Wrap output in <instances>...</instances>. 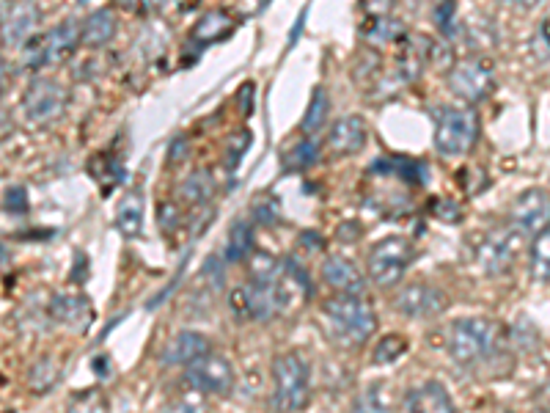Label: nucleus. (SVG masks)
<instances>
[{
	"label": "nucleus",
	"instance_id": "36",
	"mask_svg": "<svg viewBox=\"0 0 550 413\" xmlns=\"http://www.w3.org/2000/svg\"><path fill=\"white\" fill-rule=\"evenodd\" d=\"M534 53L539 56V61H548L550 58V20H545L537 36H534Z\"/></svg>",
	"mask_w": 550,
	"mask_h": 413
},
{
	"label": "nucleus",
	"instance_id": "25",
	"mask_svg": "<svg viewBox=\"0 0 550 413\" xmlns=\"http://www.w3.org/2000/svg\"><path fill=\"white\" fill-rule=\"evenodd\" d=\"M231 28H234V23H231L226 14L209 12L204 14L196 23V28H193V39H196V42H218V39H223V36L229 34Z\"/></svg>",
	"mask_w": 550,
	"mask_h": 413
},
{
	"label": "nucleus",
	"instance_id": "3",
	"mask_svg": "<svg viewBox=\"0 0 550 413\" xmlns=\"http://www.w3.org/2000/svg\"><path fill=\"white\" fill-rule=\"evenodd\" d=\"M308 402V364L300 353H281L273 361V405L278 411H303Z\"/></svg>",
	"mask_w": 550,
	"mask_h": 413
},
{
	"label": "nucleus",
	"instance_id": "28",
	"mask_svg": "<svg viewBox=\"0 0 550 413\" xmlns=\"http://www.w3.org/2000/svg\"><path fill=\"white\" fill-rule=\"evenodd\" d=\"M286 273V262H275L270 254H253L251 259V281H273Z\"/></svg>",
	"mask_w": 550,
	"mask_h": 413
},
{
	"label": "nucleus",
	"instance_id": "1",
	"mask_svg": "<svg viewBox=\"0 0 550 413\" xmlns=\"http://www.w3.org/2000/svg\"><path fill=\"white\" fill-rule=\"evenodd\" d=\"M322 328L341 347H358L369 342L377 328V317L361 295H341L330 298L322 306Z\"/></svg>",
	"mask_w": 550,
	"mask_h": 413
},
{
	"label": "nucleus",
	"instance_id": "14",
	"mask_svg": "<svg viewBox=\"0 0 550 413\" xmlns=\"http://www.w3.org/2000/svg\"><path fill=\"white\" fill-rule=\"evenodd\" d=\"M366 138H369V133H366V122L361 116H344L330 127L328 146L333 155L350 157L361 152L366 146Z\"/></svg>",
	"mask_w": 550,
	"mask_h": 413
},
{
	"label": "nucleus",
	"instance_id": "18",
	"mask_svg": "<svg viewBox=\"0 0 550 413\" xmlns=\"http://www.w3.org/2000/svg\"><path fill=\"white\" fill-rule=\"evenodd\" d=\"M429 58V42L424 36H405V50L396 61V80L399 83H413L421 75V69Z\"/></svg>",
	"mask_w": 550,
	"mask_h": 413
},
{
	"label": "nucleus",
	"instance_id": "24",
	"mask_svg": "<svg viewBox=\"0 0 550 413\" xmlns=\"http://www.w3.org/2000/svg\"><path fill=\"white\" fill-rule=\"evenodd\" d=\"M363 36L372 42V45H391L396 39H405V28L399 20H394L391 14L388 17H377V20H369L366 28H363Z\"/></svg>",
	"mask_w": 550,
	"mask_h": 413
},
{
	"label": "nucleus",
	"instance_id": "26",
	"mask_svg": "<svg viewBox=\"0 0 550 413\" xmlns=\"http://www.w3.org/2000/svg\"><path fill=\"white\" fill-rule=\"evenodd\" d=\"M209 193H212V174H209V171H193V174L179 185V196H182L187 204H201V201L209 199Z\"/></svg>",
	"mask_w": 550,
	"mask_h": 413
},
{
	"label": "nucleus",
	"instance_id": "5",
	"mask_svg": "<svg viewBox=\"0 0 550 413\" xmlns=\"http://www.w3.org/2000/svg\"><path fill=\"white\" fill-rule=\"evenodd\" d=\"M523 232L509 226V229H493L479 240L476 246V265L482 270L484 276H504L512 270L515 259L520 257L523 251Z\"/></svg>",
	"mask_w": 550,
	"mask_h": 413
},
{
	"label": "nucleus",
	"instance_id": "11",
	"mask_svg": "<svg viewBox=\"0 0 550 413\" xmlns=\"http://www.w3.org/2000/svg\"><path fill=\"white\" fill-rule=\"evenodd\" d=\"M187 383L201 394H218V397L229 394L234 386V367L229 358L207 353V356L196 358L193 364H187Z\"/></svg>",
	"mask_w": 550,
	"mask_h": 413
},
{
	"label": "nucleus",
	"instance_id": "31",
	"mask_svg": "<svg viewBox=\"0 0 550 413\" xmlns=\"http://www.w3.org/2000/svg\"><path fill=\"white\" fill-rule=\"evenodd\" d=\"M3 210L9 215H25L28 213V193L20 185H11L3 193Z\"/></svg>",
	"mask_w": 550,
	"mask_h": 413
},
{
	"label": "nucleus",
	"instance_id": "27",
	"mask_svg": "<svg viewBox=\"0 0 550 413\" xmlns=\"http://www.w3.org/2000/svg\"><path fill=\"white\" fill-rule=\"evenodd\" d=\"M325 119H328V94H325V89H317L311 102H308L306 116H303V133H317L319 127L325 124Z\"/></svg>",
	"mask_w": 550,
	"mask_h": 413
},
{
	"label": "nucleus",
	"instance_id": "32",
	"mask_svg": "<svg viewBox=\"0 0 550 413\" xmlns=\"http://www.w3.org/2000/svg\"><path fill=\"white\" fill-rule=\"evenodd\" d=\"M251 213L256 224H273V221H278V201L262 196L251 204Z\"/></svg>",
	"mask_w": 550,
	"mask_h": 413
},
{
	"label": "nucleus",
	"instance_id": "20",
	"mask_svg": "<svg viewBox=\"0 0 550 413\" xmlns=\"http://www.w3.org/2000/svg\"><path fill=\"white\" fill-rule=\"evenodd\" d=\"M113 36H116V17L108 9H102L86 17V23L80 28V45L97 50V47L108 45Z\"/></svg>",
	"mask_w": 550,
	"mask_h": 413
},
{
	"label": "nucleus",
	"instance_id": "35",
	"mask_svg": "<svg viewBox=\"0 0 550 413\" xmlns=\"http://www.w3.org/2000/svg\"><path fill=\"white\" fill-rule=\"evenodd\" d=\"M396 0H361V9L366 20H377V17H388L394 9Z\"/></svg>",
	"mask_w": 550,
	"mask_h": 413
},
{
	"label": "nucleus",
	"instance_id": "9",
	"mask_svg": "<svg viewBox=\"0 0 550 413\" xmlns=\"http://www.w3.org/2000/svg\"><path fill=\"white\" fill-rule=\"evenodd\" d=\"M495 83V72L490 61L484 58H462L449 72V89L460 97V100L479 102L484 100Z\"/></svg>",
	"mask_w": 550,
	"mask_h": 413
},
{
	"label": "nucleus",
	"instance_id": "19",
	"mask_svg": "<svg viewBox=\"0 0 550 413\" xmlns=\"http://www.w3.org/2000/svg\"><path fill=\"white\" fill-rule=\"evenodd\" d=\"M53 317L58 323L69 325V328H86L91 320V306L83 295H55L53 298Z\"/></svg>",
	"mask_w": 550,
	"mask_h": 413
},
{
	"label": "nucleus",
	"instance_id": "12",
	"mask_svg": "<svg viewBox=\"0 0 550 413\" xmlns=\"http://www.w3.org/2000/svg\"><path fill=\"white\" fill-rule=\"evenodd\" d=\"M446 292L435 287V284H427V281H416V284H407L405 290H399V295L394 298L396 312L402 317H410V320H429V317H438L443 309H446Z\"/></svg>",
	"mask_w": 550,
	"mask_h": 413
},
{
	"label": "nucleus",
	"instance_id": "40",
	"mask_svg": "<svg viewBox=\"0 0 550 413\" xmlns=\"http://www.w3.org/2000/svg\"><path fill=\"white\" fill-rule=\"evenodd\" d=\"M506 3H515V6H534L537 0H506Z\"/></svg>",
	"mask_w": 550,
	"mask_h": 413
},
{
	"label": "nucleus",
	"instance_id": "7",
	"mask_svg": "<svg viewBox=\"0 0 550 413\" xmlns=\"http://www.w3.org/2000/svg\"><path fill=\"white\" fill-rule=\"evenodd\" d=\"M66 102H69V94L61 83L39 78L22 94V116L31 124H47L64 113Z\"/></svg>",
	"mask_w": 550,
	"mask_h": 413
},
{
	"label": "nucleus",
	"instance_id": "2",
	"mask_svg": "<svg viewBox=\"0 0 550 413\" xmlns=\"http://www.w3.org/2000/svg\"><path fill=\"white\" fill-rule=\"evenodd\" d=\"M501 345V331L493 320L484 317H465L451 325L449 331V356L460 364V367H473L482 364L493 356Z\"/></svg>",
	"mask_w": 550,
	"mask_h": 413
},
{
	"label": "nucleus",
	"instance_id": "30",
	"mask_svg": "<svg viewBox=\"0 0 550 413\" xmlns=\"http://www.w3.org/2000/svg\"><path fill=\"white\" fill-rule=\"evenodd\" d=\"M317 160V146L314 141H300L289 149V155L284 157V166L289 171H300V168H308Z\"/></svg>",
	"mask_w": 550,
	"mask_h": 413
},
{
	"label": "nucleus",
	"instance_id": "37",
	"mask_svg": "<svg viewBox=\"0 0 550 413\" xmlns=\"http://www.w3.org/2000/svg\"><path fill=\"white\" fill-rule=\"evenodd\" d=\"M127 6H132V9H138V12L143 14H152V12H160V9H165L168 6V0H124Z\"/></svg>",
	"mask_w": 550,
	"mask_h": 413
},
{
	"label": "nucleus",
	"instance_id": "10",
	"mask_svg": "<svg viewBox=\"0 0 550 413\" xmlns=\"http://www.w3.org/2000/svg\"><path fill=\"white\" fill-rule=\"evenodd\" d=\"M509 224L523 235H539L550 226V193L542 188L523 190L509 207Z\"/></svg>",
	"mask_w": 550,
	"mask_h": 413
},
{
	"label": "nucleus",
	"instance_id": "38",
	"mask_svg": "<svg viewBox=\"0 0 550 413\" xmlns=\"http://www.w3.org/2000/svg\"><path fill=\"white\" fill-rule=\"evenodd\" d=\"M182 157H187V141L185 138H174V144L168 149V160H171V163H179Z\"/></svg>",
	"mask_w": 550,
	"mask_h": 413
},
{
	"label": "nucleus",
	"instance_id": "17",
	"mask_svg": "<svg viewBox=\"0 0 550 413\" xmlns=\"http://www.w3.org/2000/svg\"><path fill=\"white\" fill-rule=\"evenodd\" d=\"M405 411L451 413L454 411V400H451V394L440 383H421V386L405 394Z\"/></svg>",
	"mask_w": 550,
	"mask_h": 413
},
{
	"label": "nucleus",
	"instance_id": "6",
	"mask_svg": "<svg viewBox=\"0 0 550 413\" xmlns=\"http://www.w3.org/2000/svg\"><path fill=\"white\" fill-rule=\"evenodd\" d=\"M413 262V243L407 237H385L369 251V279L377 287H396Z\"/></svg>",
	"mask_w": 550,
	"mask_h": 413
},
{
	"label": "nucleus",
	"instance_id": "8",
	"mask_svg": "<svg viewBox=\"0 0 550 413\" xmlns=\"http://www.w3.org/2000/svg\"><path fill=\"white\" fill-rule=\"evenodd\" d=\"M80 28L75 20H66V23L55 25L53 31L47 36H39L36 42L28 45V53H25V64L31 69H42L50 67L55 61L66 58L80 42Z\"/></svg>",
	"mask_w": 550,
	"mask_h": 413
},
{
	"label": "nucleus",
	"instance_id": "22",
	"mask_svg": "<svg viewBox=\"0 0 550 413\" xmlns=\"http://www.w3.org/2000/svg\"><path fill=\"white\" fill-rule=\"evenodd\" d=\"M253 251V229L248 221H237V224L229 229V237H226V251H223V259L226 262H242L245 257H251Z\"/></svg>",
	"mask_w": 550,
	"mask_h": 413
},
{
	"label": "nucleus",
	"instance_id": "23",
	"mask_svg": "<svg viewBox=\"0 0 550 413\" xmlns=\"http://www.w3.org/2000/svg\"><path fill=\"white\" fill-rule=\"evenodd\" d=\"M531 276L539 284H550V226L545 232L534 235V243H531Z\"/></svg>",
	"mask_w": 550,
	"mask_h": 413
},
{
	"label": "nucleus",
	"instance_id": "33",
	"mask_svg": "<svg viewBox=\"0 0 550 413\" xmlns=\"http://www.w3.org/2000/svg\"><path fill=\"white\" fill-rule=\"evenodd\" d=\"M454 9H457L454 0H438V6H435V25L443 34H451V28H454Z\"/></svg>",
	"mask_w": 550,
	"mask_h": 413
},
{
	"label": "nucleus",
	"instance_id": "39",
	"mask_svg": "<svg viewBox=\"0 0 550 413\" xmlns=\"http://www.w3.org/2000/svg\"><path fill=\"white\" fill-rule=\"evenodd\" d=\"M174 224H176V215H174V207H171V204H168V207H160V226H163V229H168V232H171V229H174Z\"/></svg>",
	"mask_w": 550,
	"mask_h": 413
},
{
	"label": "nucleus",
	"instance_id": "16",
	"mask_svg": "<svg viewBox=\"0 0 550 413\" xmlns=\"http://www.w3.org/2000/svg\"><path fill=\"white\" fill-rule=\"evenodd\" d=\"M209 353V339L198 331H179V334L165 345L163 361L171 364V367H179V364H193L196 358L207 356Z\"/></svg>",
	"mask_w": 550,
	"mask_h": 413
},
{
	"label": "nucleus",
	"instance_id": "21",
	"mask_svg": "<svg viewBox=\"0 0 550 413\" xmlns=\"http://www.w3.org/2000/svg\"><path fill=\"white\" fill-rule=\"evenodd\" d=\"M116 229H119L124 237H138L143 229V196L138 190H132L124 196V201L116 210Z\"/></svg>",
	"mask_w": 550,
	"mask_h": 413
},
{
	"label": "nucleus",
	"instance_id": "4",
	"mask_svg": "<svg viewBox=\"0 0 550 413\" xmlns=\"http://www.w3.org/2000/svg\"><path fill=\"white\" fill-rule=\"evenodd\" d=\"M479 138V116L473 108H446L438 113L435 149L443 157H460L471 152Z\"/></svg>",
	"mask_w": 550,
	"mask_h": 413
},
{
	"label": "nucleus",
	"instance_id": "34",
	"mask_svg": "<svg viewBox=\"0 0 550 413\" xmlns=\"http://www.w3.org/2000/svg\"><path fill=\"white\" fill-rule=\"evenodd\" d=\"M380 389H383V386H372V389L363 394L361 400L355 402V408H361V411H385L388 402H385V397H380Z\"/></svg>",
	"mask_w": 550,
	"mask_h": 413
},
{
	"label": "nucleus",
	"instance_id": "29",
	"mask_svg": "<svg viewBox=\"0 0 550 413\" xmlns=\"http://www.w3.org/2000/svg\"><path fill=\"white\" fill-rule=\"evenodd\" d=\"M407 350V339L399 334H388L380 339V345L374 347V364H391Z\"/></svg>",
	"mask_w": 550,
	"mask_h": 413
},
{
	"label": "nucleus",
	"instance_id": "13",
	"mask_svg": "<svg viewBox=\"0 0 550 413\" xmlns=\"http://www.w3.org/2000/svg\"><path fill=\"white\" fill-rule=\"evenodd\" d=\"M39 25V9L33 0H14L3 14V45L22 47L31 42V34Z\"/></svg>",
	"mask_w": 550,
	"mask_h": 413
},
{
	"label": "nucleus",
	"instance_id": "15",
	"mask_svg": "<svg viewBox=\"0 0 550 413\" xmlns=\"http://www.w3.org/2000/svg\"><path fill=\"white\" fill-rule=\"evenodd\" d=\"M322 279L328 284L330 290L341 292V295H361L363 287H366V279L358 270L355 262H350L347 257H328L325 265H322Z\"/></svg>",
	"mask_w": 550,
	"mask_h": 413
}]
</instances>
